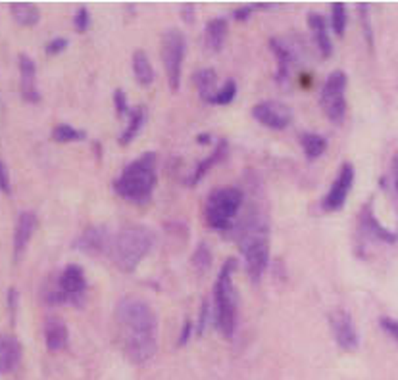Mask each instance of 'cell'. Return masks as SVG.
Returning <instances> with one entry per match:
<instances>
[{"label":"cell","instance_id":"obj_37","mask_svg":"<svg viewBox=\"0 0 398 380\" xmlns=\"http://www.w3.org/2000/svg\"><path fill=\"white\" fill-rule=\"evenodd\" d=\"M379 325H381V329L389 334L390 338H395L398 342V321L390 319V317H381Z\"/></svg>","mask_w":398,"mask_h":380},{"label":"cell","instance_id":"obj_3","mask_svg":"<svg viewBox=\"0 0 398 380\" xmlns=\"http://www.w3.org/2000/svg\"><path fill=\"white\" fill-rule=\"evenodd\" d=\"M156 154L144 152L131 164L124 167L122 175L114 182V190L133 204H147L156 189Z\"/></svg>","mask_w":398,"mask_h":380},{"label":"cell","instance_id":"obj_43","mask_svg":"<svg viewBox=\"0 0 398 380\" xmlns=\"http://www.w3.org/2000/svg\"><path fill=\"white\" fill-rule=\"evenodd\" d=\"M210 141H212V137H210V135H199L200 144H208Z\"/></svg>","mask_w":398,"mask_h":380},{"label":"cell","instance_id":"obj_18","mask_svg":"<svg viewBox=\"0 0 398 380\" xmlns=\"http://www.w3.org/2000/svg\"><path fill=\"white\" fill-rule=\"evenodd\" d=\"M270 49L275 54V58H277V83H285L287 79H289L290 75V67H292V62H295V54H292V50L281 41V39H270Z\"/></svg>","mask_w":398,"mask_h":380},{"label":"cell","instance_id":"obj_28","mask_svg":"<svg viewBox=\"0 0 398 380\" xmlns=\"http://www.w3.org/2000/svg\"><path fill=\"white\" fill-rule=\"evenodd\" d=\"M87 137V132L75 129L67 123H58L52 129V139L56 142H79Z\"/></svg>","mask_w":398,"mask_h":380},{"label":"cell","instance_id":"obj_31","mask_svg":"<svg viewBox=\"0 0 398 380\" xmlns=\"http://www.w3.org/2000/svg\"><path fill=\"white\" fill-rule=\"evenodd\" d=\"M235 94H237V83H235L233 79H229V81H225L224 87H219L216 98H214V104H217V106L231 104L233 98H235Z\"/></svg>","mask_w":398,"mask_h":380},{"label":"cell","instance_id":"obj_29","mask_svg":"<svg viewBox=\"0 0 398 380\" xmlns=\"http://www.w3.org/2000/svg\"><path fill=\"white\" fill-rule=\"evenodd\" d=\"M347 24H349L347 6H345L342 2H335L331 6V27L335 35L342 37V35H345V29H347Z\"/></svg>","mask_w":398,"mask_h":380},{"label":"cell","instance_id":"obj_44","mask_svg":"<svg viewBox=\"0 0 398 380\" xmlns=\"http://www.w3.org/2000/svg\"><path fill=\"white\" fill-rule=\"evenodd\" d=\"M395 171H397V189H398V156L395 157Z\"/></svg>","mask_w":398,"mask_h":380},{"label":"cell","instance_id":"obj_42","mask_svg":"<svg viewBox=\"0 0 398 380\" xmlns=\"http://www.w3.org/2000/svg\"><path fill=\"white\" fill-rule=\"evenodd\" d=\"M183 16H185V21H192V16H194V6L192 4H187L183 6Z\"/></svg>","mask_w":398,"mask_h":380},{"label":"cell","instance_id":"obj_25","mask_svg":"<svg viewBox=\"0 0 398 380\" xmlns=\"http://www.w3.org/2000/svg\"><path fill=\"white\" fill-rule=\"evenodd\" d=\"M225 152H227V141L225 139H222V141L217 142V146H216V150L212 152V156H208V157H204L202 162L199 164V167L192 171V175L187 179V184H197V182L204 177V175L212 169V167L216 166L217 162L222 159V157L225 156Z\"/></svg>","mask_w":398,"mask_h":380},{"label":"cell","instance_id":"obj_5","mask_svg":"<svg viewBox=\"0 0 398 380\" xmlns=\"http://www.w3.org/2000/svg\"><path fill=\"white\" fill-rule=\"evenodd\" d=\"M235 267H237V261L233 257L227 259L214 284V321H216L217 331L227 340L233 338L237 329V294H235L231 279Z\"/></svg>","mask_w":398,"mask_h":380},{"label":"cell","instance_id":"obj_20","mask_svg":"<svg viewBox=\"0 0 398 380\" xmlns=\"http://www.w3.org/2000/svg\"><path fill=\"white\" fill-rule=\"evenodd\" d=\"M194 85H197V91H199V96L202 98V102L206 104H214V98L217 94V75L212 67H204V69H199L194 74Z\"/></svg>","mask_w":398,"mask_h":380},{"label":"cell","instance_id":"obj_27","mask_svg":"<svg viewBox=\"0 0 398 380\" xmlns=\"http://www.w3.org/2000/svg\"><path fill=\"white\" fill-rule=\"evenodd\" d=\"M144 119H147V110H144V106L131 107V112H129V123L125 127V131L122 132L119 142H122V144H129L142 129Z\"/></svg>","mask_w":398,"mask_h":380},{"label":"cell","instance_id":"obj_24","mask_svg":"<svg viewBox=\"0 0 398 380\" xmlns=\"http://www.w3.org/2000/svg\"><path fill=\"white\" fill-rule=\"evenodd\" d=\"M10 12H12V16L17 24L25 25V27L39 24V19H41V10L37 4H31V2H12Z\"/></svg>","mask_w":398,"mask_h":380},{"label":"cell","instance_id":"obj_41","mask_svg":"<svg viewBox=\"0 0 398 380\" xmlns=\"http://www.w3.org/2000/svg\"><path fill=\"white\" fill-rule=\"evenodd\" d=\"M256 10V4H249V6H241V8H235V12H233V16H235V19H239V21H247L250 17V14Z\"/></svg>","mask_w":398,"mask_h":380},{"label":"cell","instance_id":"obj_8","mask_svg":"<svg viewBox=\"0 0 398 380\" xmlns=\"http://www.w3.org/2000/svg\"><path fill=\"white\" fill-rule=\"evenodd\" d=\"M187 52V39L179 29H167L162 35V62L166 67L167 81L172 91H177L181 85L183 74V60Z\"/></svg>","mask_w":398,"mask_h":380},{"label":"cell","instance_id":"obj_12","mask_svg":"<svg viewBox=\"0 0 398 380\" xmlns=\"http://www.w3.org/2000/svg\"><path fill=\"white\" fill-rule=\"evenodd\" d=\"M329 327H331L335 342H337L345 352H354V349H358L360 340H358L356 327H354V321H352L350 313H347L345 309H335V311L329 315Z\"/></svg>","mask_w":398,"mask_h":380},{"label":"cell","instance_id":"obj_1","mask_svg":"<svg viewBox=\"0 0 398 380\" xmlns=\"http://www.w3.org/2000/svg\"><path fill=\"white\" fill-rule=\"evenodd\" d=\"M116 321L125 357L135 365L150 361L158 347V319L141 297L125 296L117 302Z\"/></svg>","mask_w":398,"mask_h":380},{"label":"cell","instance_id":"obj_36","mask_svg":"<svg viewBox=\"0 0 398 380\" xmlns=\"http://www.w3.org/2000/svg\"><path fill=\"white\" fill-rule=\"evenodd\" d=\"M114 104H116V112L119 117H124L125 114H129V112H131V107L127 106V98H125L124 91L114 92Z\"/></svg>","mask_w":398,"mask_h":380},{"label":"cell","instance_id":"obj_9","mask_svg":"<svg viewBox=\"0 0 398 380\" xmlns=\"http://www.w3.org/2000/svg\"><path fill=\"white\" fill-rule=\"evenodd\" d=\"M347 85H349V77L340 69L329 74V77L325 79L320 102H322L325 116L329 117L333 123H342L347 116V98H345Z\"/></svg>","mask_w":398,"mask_h":380},{"label":"cell","instance_id":"obj_17","mask_svg":"<svg viewBox=\"0 0 398 380\" xmlns=\"http://www.w3.org/2000/svg\"><path fill=\"white\" fill-rule=\"evenodd\" d=\"M42 332H44V344H47L50 352H60V349H64L67 346L69 332H67L64 319H60L56 315H49L44 319Z\"/></svg>","mask_w":398,"mask_h":380},{"label":"cell","instance_id":"obj_16","mask_svg":"<svg viewBox=\"0 0 398 380\" xmlns=\"http://www.w3.org/2000/svg\"><path fill=\"white\" fill-rule=\"evenodd\" d=\"M24 356V347L19 340L12 334L0 332V374H6L16 369Z\"/></svg>","mask_w":398,"mask_h":380},{"label":"cell","instance_id":"obj_32","mask_svg":"<svg viewBox=\"0 0 398 380\" xmlns=\"http://www.w3.org/2000/svg\"><path fill=\"white\" fill-rule=\"evenodd\" d=\"M74 25L79 33H83V31L89 29V25H91V12H89L87 6H79V8H77L74 16Z\"/></svg>","mask_w":398,"mask_h":380},{"label":"cell","instance_id":"obj_2","mask_svg":"<svg viewBox=\"0 0 398 380\" xmlns=\"http://www.w3.org/2000/svg\"><path fill=\"white\" fill-rule=\"evenodd\" d=\"M237 239L244 257L247 273L252 281L258 282L270 264V225L265 215L260 211H250L242 219Z\"/></svg>","mask_w":398,"mask_h":380},{"label":"cell","instance_id":"obj_4","mask_svg":"<svg viewBox=\"0 0 398 380\" xmlns=\"http://www.w3.org/2000/svg\"><path fill=\"white\" fill-rule=\"evenodd\" d=\"M154 246V232L144 225H129L117 232L110 246V257L119 271H135Z\"/></svg>","mask_w":398,"mask_h":380},{"label":"cell","instance_id":"obj_10","mask_svg":"<svg viewBox=\"0 0 398 380\" xmlns=\"http://www.w3.org/2000/svg\"><path fill=\"white\" fill-rule=\"evenodd\" d=\"M252 117L260 121V123L274 129V131H283L292 123V112L289 106H285L277 100H264L258 102L256 106L252 107Z\"/></svg>","mask_w":398,"mask_h":380},{"label":"cell","instance_id":"obj_6","mask_svg":"<svg viewBox=\"0 0 398 380\" xmlns=\"http://www.w3.org/2000/svg\"><path fill=\"white\" fill-rule=\"evenodd\" d=\"M85 292H87V279L85 271L79 265L69 264L62 269V273L49 281L42 288V302L47 306H62V304H72V306H83Z\"/></svg>","mask_w":398,"mask_h":380},{"label":"cell","instance_id":"obj_35","mask_svg":"<svg viewBox=\"0 0 398 380\" xmlns=\"http://www.w3.org/2000/svg\"><path fill=\"white\" fill-rule=\"evenodd\" d=\"M67 44H69V41H67L66 37H56V39H52L50 42H47L44 50H47V54H49V56H54V54L64 52V50L67 49Z\"/></svg>","mask_w":398,"mask_h":380},{"label":"cell","instance_id":"obj_19","mask_svg":"<svg viewBox=\"0 0 398 380\" xmlns=\"http://www.w3.org/2000/svg\"><path fill=\"white\" fill-rule=\"evenodd\" d=\"M308 25L314 33L315 44L317 49L322 52L324 58H329L333 54V44H331V37L327 33V24H325V17L317 12H310L308 14Z\"/></svg>","mask_w":398,"mask_h":380},{"label":"cell","instance_id":"obj_15","mask_svg":"<svg viewBox=\"0 0 398 380\" xmlns=\"http://www.w3.org/2000/svg\"><path fill=\"white\" fill-rule=\"evenodd\" d=\"M37 225H39V217H37L35 211L25 209V211L17 215L16 229H14V259L16 261L22 257L25 248H27V244H29V240L33 236Z\"/></svg>","mask_w":398,"mask_h":380},{"label":"cell","instance_id":"obj_39","mask_svg":"<svg viewBox=\"0 0 398 380\" xmlns=\"http://www.w3.org/2000/svg\"><path fill=\"white\" fill-rule=\"evenodd\" d=\"M208 315H210V300H204L202 302V309H200V321H199V327H197V332L199 334H202V331H204V327L208 325Z\"/></svg>","mask_w":398,"mask_h":380},{"label":"cell","instance_id":"obj_21","mask_svg":"<svg viewBox=\"0 0 398 380\" xmlns=\"http://www.w3.org/2000/svg\"><path fill=\"white\" fill-rule=\"evenodd\" d=\"M227 37V19L225 17H214L206 24L204 29V42L206 49L212 52H219Z\"/></svg>","mask_w":398,"mask_h":380},{"label":"cell","instance_id":"obj_7","mask_svg":"<svg viewBox=\"0 0 398 380\" xmlns=\"http://www.w3.org/2000/svg\"><path fill=\"white\" fill-rule=\"evenodd\" d=\"M244 202V194L237 187H217L208 194L204 217L216 231H227Z\"/></svg>","mask_w":398,"mask_h":380},{"label":"cell","instance_id":"obj_34","mask_svg":"<svg viewBox=\"0 0 398 380\" xmlns=\"http://www.w3.org/2000/svg\"><path fill=\"white\" fill-rule=\"evenodd\" d=\"M0 190L4 194H12V181H10V169L6 162L0 157Z\"/></svg>","mask_w":398,"mask_h":380},{"label":"cell","instance_id":"obj_26","mask_svg":"<svg viewBox=\"0 0 398 380\" xmlns=\"http://www.w3.org/2000/svg\"><path fill=\"white\" fill-rule=\"evenodd\" d=\"M300 146L304 150L308 159L312 162V159L324 156V152L327 150V141H325V137L317 135V132H302L300 135Z\"/></svg>","mask_w":398,"mask_h":380},{"label":"cell","instance_id":"obj_23","mask_svg":"<svg viewBox=\"0 0 398 380\" xmlns=\"http://www.w3.org/2000/svg\"><path fill=\"white\" fill-rule=\"evenodd\" d=\"M133 74L137 77V81L141 85H150L154 81V67L150 64V58L147 56V52L144 50H135L133 52Z\"/></svg>","mask_w":398,"mask_h":380},{"label":"cell","instance_id":"obj_30","mask_svg":"<svg viewBox=\"0 0 398 380\" xmlns=\"http://www.w3.org/2000/svg\"><path fill=\"white\" fill-rule=\"evenodd\" d=\"M192 265H194V269H197L199 273H204L208 267L212 265V254H210L206 244H200L199 248L194 250V254H192Z\"/></svg>","mask_w":398,"mask_h":380},{"label":"cell","instance_id":"obj_33","mask_svg":"<svg viewBox=\"0 0 398 380\" xmlns=\"http://www.w3.org/2000/svg\"><path fill=\"white\" fill-rule=\"evenodd\" d=\"M358 12H360L362 25H364V33L365 39H367V44L374 46V31H372V24H370V6H367V4H358Z\"/></svg>","mask_w":398,"mask_h":380},{"label":"cell","instance_id":"obj_40","mask_svg":"<svg viewBox=\"0 0 398 380\" xmlns=\"http://www.w3.org/2000/svg\"><path fill=\"white\" fill-rule=\"evenodd\" d=\"M191 332H192V321L191 319H187V321L183 322V331L179 334V338H177V346H185L189 338H191Z\"/></svg>","mask_w":398,"mask_h":380},{"label":"cell","instance_id":"obj_14","mask_svg":"<svg viewBox=\"0 0 398 380\" xmlns=\"http://www.w3.org/2000/svg\"><path fill=\"white\" fill-rule=\"evenodd\" d=\"M110 246H112V240L104 227H91L81 232L75 240V248L89 256H99V254L110 252Z\"/></svg>","mask_w":398,"mask_h":380},{"label":"cell","instance_id":"obj_22","mask_svg":"<svg viewBox=\"0 0 398 380\" xmlns=\"http://www.w3.org/2000/svg\"><path fill=\"white\" fill-rule=\"evenodd\" d=\"M360 223L364 227V231H367L370 234H374L375 239L383 240V242H389V244L397 242L398 236L395 232L387 231L385 227H381V225L377 223L374 211H372V204H367V206L362 209V214H360Z\"/></svg>","mask_w":398,"mask_h":380},{"label":"cell","instance_id":"obj_13","mask_svg":"<svg viewBox=\"0 0 398 380\" xmlns=\"http://www.w3.org/2000/svg\"><path fill=\"white\" fill-rule=\"evenodd\" d=\"M17 64H19V91H22V98L25 102L37 104L41 100V94H39V89H37V66H35V60L22 52L17 56Z\"/></svg>","mask_w":398,"mask_h":380},{"label":"cell","instance_id":"obj_38","mask_svg":"<svg viewBox=\"0 0 398 380\" xmlns=\"http://www.w3.org/2000/svg\"><path fill=\"white\" fill-rule=\"evenodd\" d=\"M17 297H19V294H17V290L14 288V286H10V288H8V296H6V300H8V311H10V319H12V322L16 321Z\"/></svg>","mask_w":398,"mask_h":380},{"label":"cell","instance_id":"obj_11","mask_svg":"<svg viewBox=\"0 0 398 380\" xmlns=\"http://www.w3.org/2000/svg\"><path fill=\"white\" fill-rule=\"evenodd\" d=\"M354 184V166L345 162L340 166V171L337 175V179L333 181L331 189L325 194V198L322 200V207L325 211H339L345 206V202L349 198L350 190Z\"/></svg>","mask_w":398,"mask_h":380}]
</instances>
